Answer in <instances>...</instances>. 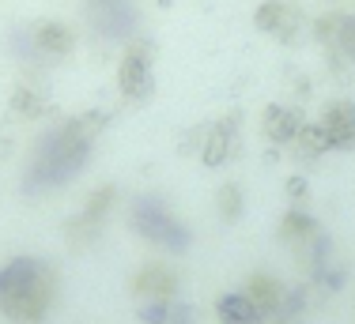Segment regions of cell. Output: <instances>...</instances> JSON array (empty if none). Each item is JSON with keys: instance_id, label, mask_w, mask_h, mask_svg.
<instances>
[{"instance_id": "1", "label": "cell", "mask_w": 355, "mask_h": 324, "mask_svg": "<svg viewBox=\"0 0 355 324\" xmlns=\"http://www.w3.org/2000/svg\"><path fill=\"white\" fill-rule=\"evenodd\" d=\"M103 129H106V114H98V109L76 114L69 121L53 125L31 151L27 174H23V192L42 196L76 181L83 174V166L91 162V151H95V140Z\"/></svg>"}, {"instance_id": "2", "label": "cell", "mask_w": 355, "mask_h": 324, "mask_svg": "<svg viewBox=\"0 0 355 324\" xmlns=\"http://www.w3.org/2000/svg\"><path fill=\"white\" fill-rule=\"evenodd\" d=\"M57 302V271L42 257L0 264V313L12 324H42Z\"/></svg>"}, {"instance_id": "3", "label": "cell", "mask_w": 355, "mask_h": 324, "mask_svg": "<svg viewBox=\"0 0 355 324\" xmlns=\"http://www.w3.org/2000/svg\"><path fill=\"white\" fill-rule=\"evenodd\" d=\"M129 226L137 230V237H144L148 245L166 249V253H185L189 242H193L189 226H185L182 219L171 211V204H166L163 196H155V192H144V196L132 200Z\"/></svg>"}, {"instance_id": "4", "label": "cell", "mask_w": 355, "mask_h": 324, "mask_svg": "<svg viewBox=\"0 0 355 324\" xmlns=\"http://www.w3.org/2000/svg\"><path fill=\"white\" fill-rule=\"evenodd\" d=\"M12 49L19 53V61H27V64H53V61L72 57L76 34L64 27V23L42 19V23H31V27L15 30L12 34Z\"/></svg>"}, {"instance_id": "5", "label": "cell", "mask_w": 355, "mask_h": 324, "mask_svg": "<svg viewBox=\"0 0 355 324\" xmlns=\"http://www.w3.org/2000/svg\"><path fill=\"white\" fill-rule=\"evenodd\" d=\"M295 260L306 268L310 287H318V291H325V294H336L344 287V279H348V264H344L340 253H336V242L325 234V230H321Z\"/></svg>"}, {"instance_id": "6", "label": "cell", "mask_w": 355, "mask_h": 324, "mask_svg": "<svg viewBox=\"0 0 355 324\" xmlns=\"http://www.w3.org/2000/svg\"><path fill=\"white\" fill-rule=\"evenodd\" d=\"M83 12H87L91 30L103 42H132L140 27V12L132 0H87Z\"/></svg>"}, {"instance_id": "7", "label": "cell", "mask_w": 355, "mask_h": 324, "mask_svg": "<svg viewBox=\"0 0 355 324\" xmlns=\"http://www.w3.org/2000/svg\"><path fill=\"white\" fill-rule=\"evenodd\" d=\"M117 87H121L125 102H144L155 87V75H151V46L140 38H132L125 46L121 61H117Z\"/></svg>"}, {"instance_id": "8", "label": "cell", "mask_w": 355, "mask_h": 324, "mask_svg": "<svg viewBox=\"0 0 355 324\" xmlns=\"http://www.w3.org/2000/svg\"><path fill=\"white\" fill-rule=\"evenodd\" d=\"M117 208V189H110V185H103V189H95L83 200L80 215L69 223V242L76 245V249H87V245L98 242V234H103V226L110 223V215H114Z\"/></svg>"}, {"instance_id": "9", "label": "cell", "mask_w": 355, "mask_h": 324, "mask_svg": "<svg viewBox=\"0 0 355 324\" xmlns=\"http://www.w3.org/2000/svg\"><path fill=\"white\" fill-rule=\"evenodd\" d=\"M242 147V132H239V117H219V121L205 125L197 132V155L205 166H223L239 155Z\"/></svg>"}, {"instance_id": "10", "label": "cell", "mask_w": 355, "mask_h": 324, "mask_svg": "<svg viewBox=\"0 0 355 324\" xmlns=\"http://www.w3.org/2000/svg\"><path fill=\"white\" fill-rule=\"evenodd\" d=\"M253 23H257V30H265L268 38L284 42V46L299 42L302 27H306L302 12L291 4V0H265V4L257 8V15H253Z\"/></svg>"}, {"instance_id": "11", "label": "cell", "mask_w": 355, "mask_h": 324, "mask_svg": "<svg viewBox=\"0 0 355 324\" xmlns=\"http://www.w3.org/2000/svg\"><path fill=\"white\" fill-rule=\"evenodd\" d=\"M314 34L321 42V49H325L333 61H352L355 64V15H321L314 23Z\"/></svg>"}, {"instance_id": "12", "label": "cell", "mask_w": 355, "mask_h": 324, "mask_svg": "<svg viewBox=\"0 0 355 324\" xmlns=\"http://www.w3.org/2000/svg\"><path fill=\"white\" fill-rule=\"evenodd\" d=\"M314 125H318V132H321V140H325L329 151L352 147L355 143V102H348V98L329 102V106L321 109V121H314Z\"/></svg>"}, {"instance_id": "13", "label": "cell", "mask_w": 355, "mask_h": 324, "mask_svg": "<svg viewBox=\"0 0 355 324\" xmlns=\"http://www.w3.org/2000/svg\"><path fill=\"white\" fill-rule=\"evenodd\" d=\"M178 287H182L178 271L171 268V264H163V260L144 264L137 276H132V294H137L140 302H155V298H178Z\"/></svg>"}, {"instance_id": "14", "label": "cell", "mask_w": 355, "mask_h": 324, "mask_svg": "<svg viewBox=\"0 0 355 324\" xmlns=\"http://www.w3.org/2000/svg\"><path fill=\"white\" fill-rule=\"evenodd\" d=\"M242 291L250 294V302L257 305V313L265 317V324H276L284 309V298H287V287L280 283L276 276H268V271H257V276H250V283L242 287Z\"/></svg>"}, {"instance_id": "15", "label": "cell", "mask_w": 355, "mask_h": 324, "mask_svg": "<svg viewBox=\"0 0 355 324\" xmlns=\"http://www.w3.org/2000/svg\"><path fill=\"white\" fill-rule=\"evenodd\" d=\"M318 234H321V223L310 215L306 208H302V204H291V208L284 211V219H280V242L295 253V257H299V253L306 249Z\"/></svg>"}, {"instance_id": "16", "label": "cell", "mask_w": 355, "mask_h": 324, "mask_svg": "<svg viewBox=\"0 0 355 324\" xmlns=\"http://www.w3.org/2000/svg\"><path fill=\"white\" fill-rule=\"evenodd\" d=\"M306 129V117L295 106H265V136L280 147H291L299 132Z\"/></svg>"}, {"instance_id": "17", "label": "cell", "mask_w": 355, "mask_h": 324, "mask_svg": "<svg viewBox=\"0 0 355 324\" xmlns=\"http://www.w3.org/2000/svg\"><path fill=\"white\" fill-rule=\"evenodd\" d=\"M137 317L144 324H197V309L182 298H155V302H140Z\"/></svg>"}, {"instance_id": "18", "label": "cell", "mask_w": 355, "mask_h": 324, "mask_svg": "<svg viewBox=\"0 0 355 324\" xmlns=\"http://www.w3.org/2000/svg\"><path fill=\"white\" fill-rule=\"evenodd\" d=\"M216 321L219 324H265V317L257 313V305L250 302L246 291H227L216 302Z\"/></svg>"}, {"instance_id": "19", "label": "cell", "mask_w": 355, "mask_h": 324, "mask_svg": "<svg viewBox=\"0 0 355 324\" xmlns=\"http://www.w3.org/2000/svg\"><path fill=\"white\" fill-rule=\"evenodd\" d=\"M12 114L27 117V121H38V117L53 114V102H49V95L42 87H35V83H19L15 95H12Z\"/></svg>"}, {"instance_id": "20", "label": "cell", "mask_w": 355, "mask_h": 324, "mask_svg": "<svg viewBox=\"0 0 355 324\" xmlns=\"http://www.w3.org/2000/svg\"><path fill=\"white\" fill-rule=\"evenodd\" d=\"M242 208H246V196H242L239 185H223V189L216 192V211L223 223H234V219H242Z\"/></svg>"}]
</instances>
